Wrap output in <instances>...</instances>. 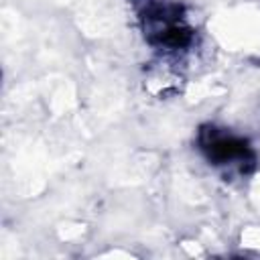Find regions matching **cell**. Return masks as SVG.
Returning a JSON list of instances; mask_svg holds the SVG:
<instances>
[{"mask_svg": "<svg viewBox=\"0 0 260 260\" xmlns=\"http://www.w3.org/2000/svg\"><path fill=\"white\" fill-rule=\"evenodd\" d=\"M205 148L209 156L217 162L234 160V158H244L248 154V146L244 140H238L234 136H215L211 134V140L205 142Z\"/></svg>", "mask_w": 260, "mask_h": 260, "instance_id": "6da1fadb", "label": "cell"}]
</instances>
